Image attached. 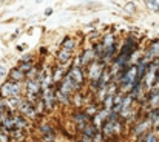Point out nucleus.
Wrapping results in <instances>:
<instances>
[{"label": "nucleus", "mask_w": 159, "mask_h": 142, "mask_svg": "<svg viewBox=\"0 0 159 142\" xmlns=\"http://www.w3.org/2000/svg\"><path fill=\"white\" fill-rule=\"evenodd\" d=\"M93 142H105V138H104V135L101 133V130L93 136Z\"/></svg>", "instance_id": "23"}, {"label": "nucleus", "mask_w": 159, "mask_h": 142, "mask_svg": "<svg viewBox=\"0 0 159 142\" xmlns=\"http://www.w3.org/2000/svg\"><path fill=\"white\" fill-rule=\"evenodd\" d=\"M74 47H76V40L71 39V37H66V39L62 42V48H65V49H68V51H73Z\"/></svg>", "instance_id": "19"}, {"label": "nucleus", "mask_w": 159, "mask_h": 142, "mask_svg": "<svg viewBox=\"0 0 159 142\" xmlns=\"http://www.w3.org/2000/svg\"><path fill=\"white\" fill-rule=\"evenodd\" d=\"M73 51H68V49H65V48H60L59 51H57V54H56V59H57V63H60V65H66L73 57Z\"/></svg>", "instance_id": "11"}, {"label": "nucleus", "mask_w": 159, "mask_h": 142, "mask_svg": "<svg viewBox=\"0 0 159 142\" xmlns=\"http://www.w3.org/2000/svg\"><path fill=\"white\" fill-rule=\"evenodd\" d=\"M73 122H74L76 128H77L79 131H82V130L91 122V117H90L84 110H77V111L73 113Z\"/></svg>", "instance_id": "5"}, {"label": "nucleus", "mask_w": 159, "mask_h": 142, "mask_svg": "<svg viewBox=\"0 0 159 142\" xmlns=\"http://www.w3.org/2000/svg\"><path fill=\"white\" fill-rule=\"evenodd\" d=\"M33 66H34V62H20V65H19L17 68H19L22 73H25V74H26Z\"/></svg>", "instance_id": "20"}, {"label": "nucleus", "mask_w": 159, "mask_h": 142, "mask_svg": "<svg viewBox=\"0 0 159 142\" xmlns=\"http://www.w3.org/2000/svg\"><path fill=\"white\" fill-rule=\"evenodd\" d=\"M156 59H159V40H153V42L150 44V47L147 48V51L144 53L142 60L147 62V63H152V62H155Z\"/></svg>", "instance_id": "8"}, {"label": "nucleus", "mask_w": 159, "mask_h": 142, "mask_svg": "<svg viewBox=\"0 0 159 142\" xmlns=\"http://www.w3.org/2000/svg\"><path fill=\"white\" fill-rule=\"evenodd\" d=\"M152 130V121L150 119H142V121H139V122H136L134 125H133V128H131V133H133V136H144L147 131H150Z\"/></svg>", "instance_id": "7"}, {"label": "nucleus", "mask_w": 159, "mask_h": 142, "mask_svg": "<svg viewBox=\"0 0 159 142\" xmlns=\"http://www.w3.org/2000/svg\"><path fill=\"white\" fill-rule=\"evenodd\" d=\"M0 142H9V131L0 127Z\"/></svg>", "instance_id": "22"}, {"label": "nucleus", "mask_w": 159, "mask_h": 142, "mask_svg": "<svg viewBox=\"0 0 159 142\" xmlns=\"http://www.w3.org/2000/svg\"><path fill=\"white\" fill-rule=\"evenodd\" d=\"M12 117H14V130H26L28 127V121L25 116H22L20 113H12Z\"/></svg>", "instance_id": "12"}, {"label": "nucleus", "mask_w": 159, "mask_h": 142, "mask_svg": "<svg viewBox=\"0 0 159 142\" xmlns=\"http://www.w3.org/2000/svg\"><path fill=\"white\" fill-rule=\"evenodd\" d=\"M20 62H33V56L31 54H26V56H23L20 59Z\"/></svg>", "instance_id": "26"}, {"label": "nucleus", "mask_w": 159, "mask_h": 142, "mask_svg": "<svg viewBox=\"0 0 159 142\" xmlns=\"http://www.w3.org/2000/svg\"><path fill=\"white\" fill-rule=\"evenodd\" d=\"M99 110H101V107H99L98 103H96V105H94V103H90V105H87V107H85V110H84V111H85L90 117H93V116H94Z\"/></svg>", "instance_id": "17"}, {"label": "nucleus", "mask_w": 159, "mask_h": 142, "mask_svg": "<svg viewBox=\"0 0 159 142\" xmlns=\"http://www.w3.org/2000/svg\"><path fill=\"white\" fill-rule=\"evenodd\" d=\"M102 45H104V48H110L113 47V45H116V40H114V36L110 33V34H105V37H104V40H102Z\"/></svg>", "instance_id": "18"}, {"label": "nucleus", "mask_w": 159, "mask_h": 142, "mask_svg": "<svg viewBox=\"0 0 159 142\" xmlns=\"http://www.w3.org/2000/svg\"><path fill=\"white\" fill-rule=\"evenodd\" d=\"M5 73H6V71H5V66H2V65H0V77H3V76H5Z\"/></svg>", "instance_id": "27"}, {"label": "nucleus", "mask_w": 159, "mask_h": 142, "mask_svg": "<svg viewBox=\"0 0 159 142\" xmlns=\"http://www.w3.org/2000/svg\"><path fill=\"white\" fill-rule=\"evenodd\" d=\"M22 93V84L6 80L0 85V99H11V97H20Z\"/></svg>", "instance_id": "1"}, {"label": "nucleus", "mask_w": 159, "mask_h": 142, "mask_svg": "<svg viewBox=\"0 0 159 142\" xmlns=\"http://www.w3.org/2000/svg\"><path fill=\"white\" fill-rule=\"evenodd\" d=\"M26 82V100H30L31 103H36L40 97H42V87H40V79H30L25 80Z\"/></svg>", "instance_id": "2"}, {"label": "nucleus", "mask_w": 159, "mask_h": 142, "mask_svg": "<svg viewBox=\"0 0 159 142\" xmlns=\"http://www.w3.org/2000/svg\"><path fill=\"white\" fill-rule=\"evenodd\" d=\"M142 138H144V141H142V142H159V138H158V135L155 133V130L147 131Z\"/></svg>", "instance_id": "16"}, {"label": "nucleus", "mask_w": 159, "mask_h": 142, "mask_svg": "<svg viewBox=\"0 0 159 142\" xmlns=\"http://www.w3.org/2000/svg\"><path fill=\"white\" fill-rule=\"evenodd\" d=\"M17 113H20V114L25 116L26 119H36V117H37L34 103H31V102L26 100L25 97H22V100H20V103H19V107H17Z\"/></svg>", "instance_id": "3"}, {"label": "nucleus", "mask_w": 159, "mask_h": 142, "mask_svg": "<svg viewBox=\"0 0 159 142\" xmlns=\"http://www.w3.org/2000/svg\"><path fill=\"white\" fill-rule=\"evenodd\" d=\"M152 127L155 128V131H159V110H158L156 117H155V119H153V122H152Z\"/></svg>", "instance_id": "25"}, {"label": "nucleus", "mask_w": 159, "mask_h": 142, "mask_svg": "<svg viewBox=\"0 0 159 142\" xmlns=\"http://www.w3.org/2000/svg\"><path fill=\"white\" fill-rule=\"evenodd\" d=\"M136 49H138V40L133 39V36H128V37L125 39L122 48H120L119 56H124V57H127V59L130 60V57L133 56V53H134Z\"/></svg>", "instance_id": "6"}, {"label": "nucleus", "mask_w": 159, "mask_h": 142, "mask_svg": "<svg viewBox=\"0 0 159 142\" xmlns=\"http://www.w3.org/2000/svg\"><path fill=\"white\" fill-rule=\"evenodd\" d=\"M51 12H53V9H47V11H45V14H47V16H50Z\"/></svg>", "instance_id": "28"}, {"label": "nucleus", "mask_w": 159, "mask_h": 142, "mask_svg": "<svg viewBox=\"0 0 159 142\" xmlns=\"http://www.w3.org/2000/svg\"><path fill=\"white\" fill-rule=\"evenodd\" d=\"M94 60H96V54H94L93 48L85 49V51L79 56V62H80V66H82V68H88Z\"/></svg>", "instance_id": "10"}, {"label": "nucleus", "mask_w": 159, "mask_h": 142, "mask_svg": "<svg viewBox=\"0 0 159 142\" xmlns=\"http://www.w3.org/2000/svg\"><path fill=\"white\" fill-rule=\"evenodd\" d=\"M145 6L153 12H159V3L156 0H145Z\"/></svg>", "instance_id": "21"}, {"label": "nucleus", "mask_w": 159, "mask_h": 142, "mask_svg": "<svg viewBox=\"0 0 159 142\" xmlns=\"http://www.w3.org/2000/svg\"><path fill=\"white\" fill-rule=\"evenodd\" d=\"M65 74H66V71H65L63 66H57V68H54V73L51 74V79H53L54 85H57V84L65 77Z\"/></svg>", "instance_id": "15"}, {"label": "nucleus", "mask_w": 159, "mask_h": 142, "mask_svg": "<svg viewBox=\"0 0 159 142\" xmlns=\"http://www.w3.org/2000/svg\"><path fill=\"white\" fill-rule=\"evenodd\" d=\"M39 131H40V135H42V141L43 142L56 141V131H54V128L50 124H47V122L40 124V125H39Z\"/></svg>", "instance_id": "9"}, {"label": "nucleus", "mask_w": 159, "mask_h": 142, "mask_svg": "<svg viewBox=\"0 0 159 142\" xmlns=\"http://www.w3.org/2000/svg\"><path fill=\"white\" fill-rule=\"evenodd\" d=\"M66 74H68V76L73 79V82H74L76 85H79L80 88L87 84V82H85V71H84L82 66L74 65V66H71V68L66 71Z\"/></svg>", "instance_id": "4"}, {"label": "nucleus", "mask_w": 159, "mask_h": 142, "mask_svg": "<svg viewBox=\"0 0 159 142\" xmlns=\"http://www.w3.org/2000/svg\"><path fill=\"white\" fill-rule=\"evenodd\" d=\"M9 80L22 84V82L26 80V76H25V73H22L19 68H12V70L9 71Z\"/></svg>", "instance_id": "13"}, {"label": "nucleus", "mask_w": 159, "mask_h": 142, "mask_svg": "<svg viewBox=\"0 0 159 142\" xmlns=\"http://www.w3.org/2000/svg\"><path fill=\"white\" fill-rule=\"evenodd\" d=\"M25 130H12L9 131V142H25Z\"/></svg>", "instance_id": "14"}, {"label": "nucleus", "mask_w": 159, "mask_h": 142, "mask_svg": "<svg viewBox=\"0 0 159 142\" xmlns=\"http://www.w3.org/2000/svg\"><path fill=\"white\" fill-rule=\"evenodd\" d=\"M76 142H82V139H80V141H76Z\"/></svg>", "instance_id": "29"}, {"label": "nucleus", "mask_w": 159, "mask_h": 142, "mask_svg": "<svg viewBox=\"0 0 159 142\" xmlns=\"http://www.w3.org/2000/svg\"><path fill=\"white\" fill-rule=\"evenodd\" d=\"M125 11H127L128 14H133V12L136 11V5H134V3H127V5H125Z\"/></svg>", "instance_id": "24"}]
</instances>
